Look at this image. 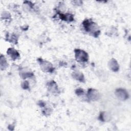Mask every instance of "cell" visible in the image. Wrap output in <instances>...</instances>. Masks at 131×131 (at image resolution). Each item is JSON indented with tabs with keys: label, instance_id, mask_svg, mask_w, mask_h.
<instances>
[{
	"label": "cell",
	"instance_id": "obj_1",
	"mask_svg": "<svg viewBox=\"0 0 131 131\" xmlns=\"http://www.w3.org/2000/svg\"><path fill=\"white\" fill-rule=\"evenodd\" d=\"M82 25L85 31L91 33L94 37H97L100 34V31L97 25L93 20L90 19H85Z\"/></svg>",
	"mask_w": 131,
	"mask_h": 131
},
{
	"label": "cell",
	"instance_id": "obj_9",
	"mask_svg": "<svg viewBox=\"0 0 131 131\" xmlns=\"http://www.w3.org/2000/svg\"><path fill=\"white\" fill-rule=\"evenodd\" d=\"M59 17L62 19L64 21H72L74 20V17L73 15H72L71 14H63L61 13H59Z\"/></svg>",
	"mask_w": 131,
	"mask_h": 131
},
{
	"label": "cell",
	"instance_id": "obj_15",
	"mask_svg": "<svg viewBox=\"0 0 131 131\" xmlns=\"http://www.w3.org/2000/svg\"><path fill=\"white\" fill-rule=\"evenodd\" d=\"M10 14L8 12H4L2 14V18H3L4 19H9L10 17Z\"/></svg>",
	"mask_w": 131,
	"mask_h": 131
},
{
	"label": "cell",
	"instance_id": "obj_8",
	"mask_svg": "<svg viewBox=\"0 0 131 131\" xmlns=\"http://www.w3.org/2000/svg\"><path fill=\"white\" fill-rule=\"evenodd\" d=\"M7 53L8 55H9L13 60H15L18 57H19L20 56L18 52L16 50H15L14 48H9L7 50Z\"/></svg>",
	"mask_w": 131,
	"mask_h": 131
},
{
	"label": "cell",
	"instance_id": "obj_4",
	"mask_svg": "<svg viewBox=\"0 0 131 131\" xmlns=\"http://www.w3.org/2000/svg\"><path fill=\"white\" fill-rule=\"evenodd\" d=\"M100 95L99 92L93 89H89L87 93V97L91 100L96 101L100 98Z\"/></svg>",
	"mask_w": 131,
	"mask_h": 131
},
{
	"label": "cell",
	"instance_id": "obj_11",
	"mask_svg": "<svg viewBox=\"0 0 131 131\" xmlns=\"http://www.w3.org/2000/svg\"><path fill=\"white\" fill-rule=\"evenodd\" d=\"M99 119L102 121H108L110 119V116L107 113L103 112L100 114Z\"/></svg>",
	"mask_w": 131,
	"mask_h": 131
},
{
	"label": "cell",
	"instance_id": "obj_12",
	"mask_svg": "<svg viewBox=\"0 0 131 131\" xmlns=\"http://www.w3.org/2000/svg\"><path fill=\"white\" fill-rule=\"evenodd\" d=\"M0 62H1V69H2V70H5L8 67V63L5 56H3V55H1Z\"/></svg>",
	"mask_w": 131,
	"mask_h": 131
},
{
	"label": "cell",
	"instance_id": "obj_10",
	"mask_svg": "<svg viewBox=\"0 0 131 131\" xmlns=\"http://www.w3.org/2000/svg\"><path fill=\"white\" fill-rule=\"evenodd\" d=\"M72 76L74 79H75L77 80H78L80 82H84V81H85L84 76L82 74V73L81 72H77V71L74 72L72 74Z\"/></svg>",
	"mask_w": 131,
	"mask_h": 131
},
{
	"label": "cell",
	"instance_id": "obj_2",
	"mask_svg": "<svg viewBox=\"0 0 131 131\" xmlns=\"http://www.w3.org/2000/svg\"><path fill=\"white\" fill-rule=\"evenodd\" d=\"M75 57L76 60L79 62H85L88 61L89 56L86 52L81 49H75Z\"/></svg>",
	"mask_w": 131,
	"mask_h": 131
},
{
	"label": "cell",
	"instance_id": "obj_14",
	"mask_svg": "<svg viewBox=\"0 0 131 131\" xmlns=\"http://www.w3.org/2000/svg\"><path fill=\"white\" fill-rule=\"evenodd\" d=\"M75 93L77 96H80L83 95L84 93V92L82 89H77L75 91Z\"/></svg>",
	"mask_w": 131,
	"mask_h": 131
},
{
	"label": "cell",
	"instance_id": "obj_17",
	"mask_svg": "<svg viewBox=\"0 0 131 131\" xmlns=\"http://www.w3.org/2000/svg\"><path fill=\"white\" fill-rule=\"evenodd\" d=\"M72 3H73V5H78V6H79V5H80L82 3V2H81V1H72Z\"/></svg>",
	"mask_w": 131,
	"mask_h": 131
},
{
	"label": "cell",
	"instance_id": "obj_3",
	"mask_svg": "<svg viewBox=\"0 0 131 131\" xmlns=\"http://www.w3.org/2000/svg\"><path fill=\"white\" fill-rule=\"evenodd\" d=\"M38 61L39 63L40 67L42 71L48 73H52L53 72L54 69L51 62L44 60L41 58L38 59Z\"/></svg>",
	"mask_w": 131,
	"mask_h": 131
},
{
	"label": "cell",
	"instance_id": "obj_7",
	"mask_svg": "<svg viewBox=\"0 0 131 131\" xmlns=\"http://www.w3.org/2000/svg\"><path fill=\"white\" fill-rule=\"evenodd\" d=\"M108 66L109 68L114 72H117L118 71L119 69V64L117 61L114 58L111 59L108 63Z\"/></svg>",
	"mask_w": 131,
	"mask_h": 131
},
{
	"label": "cell",
	"instance_id": "obj_5",
	"mask_svg": "<svg viewBox=\"0 0 131 131\" xmlns=\"http://www.w3.org/2000/svg\"><path fill=\"white\" fill-rule=\"evenodd\" d=\"M116 97L121 100H125L128 98V95L125 90L122 89H117L115 91Z\"/></svg>",
	"mask_w": 131,
	"mask_h": 131
},
{
	"label": "cell",
	"instance_id": "obj_16",
	"mask_svg": "<svg viewBox=\"0 0 131 131\" xmlns=\"http://www.w3.org/2000/svg\"><path fill=\"white\" fill-rule=\"evenodd\" d=\"M29 83L27 81H25L21 83V87L24 89H29Z\"/></svg>",
	"mask_w": 131,
	"mask_h": 131
},
{
	"label": "cell",
	"instance_id": "obj_13",
	"mask_svg": "<svg viewBox=\"0 0 131 131\" xmlns=\"http://www.w3.org/2000/svg\"><path fill=\"white\" fill-rule=\"evenodd\" d=\"M33 75V73H30V72H21L20 76L22 77V78L25 79L28 77H32Z\"/></svg>",
	"mask_w": 131,
	"mask_h": 131
},
{
	"label": "cell",
	"instance_id": "obj_6",
	"mask_svg": "<svg viewBox=\"0 0 131 131\" xmlns=\"http://www.w3.org/2000/svg\"><path fill=\"white\" fill-rule=\"evenodd\" d=\"M47 86L48 88V90L52 93H58L59 90L57 86V84H56V83L52 80L51 81H49L48 82V83L47 84Z\"/></svg>",
	"mask_w": 131,
	"mask_h": 131
}]
</instances>
